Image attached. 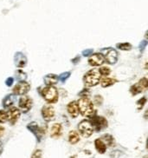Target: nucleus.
I'll return each mask as SVG.
<instances>
[{"mask_svg": "<svg viewBox=\"0 0 148 158\" xmlns=\"http://www.w3.org/2000/svg\"><path fill=\"white\" fill-rule=\"evenodd\" d=\"M44 82L48 86H53L58 82V77L54 74H50L45 77Z\"/></svg>", "mask_w": 148, "mask_h": 158, "instance_id": "16", "label": "nucleus"}, {"mask_svg": "<svg viewBox=\"0 0 148 158\" xmlns=\"http://www.w3.org/2000/svg\"><path fill=\"white\" fill-rule=\"evenodd\" d=\"M144 158H147V156H145V157H144Z\"/></svg>", "mask_w": 148, "mask_h": 158, "instance_id": "31", "label": "nucleus"}, {"mask_svg": "<svg viewBox=\"0 0 148 158\" xmlns=\"http://www.w3.org/2000/svg\"><path fill=\"white\" fill-rule=\"evenodd\" d=\"M117 47L120 49L121 51H129L132 49V45L130 44L129 43H123V44H118Z\"/></svg>", "mask_w": 148, "mask_h": 158, "instance_id": "23", "label": "nucleus"}, {"mask_svg": "<svg viewBox=\"0 0 148 158\" xmlns=\"http://www.w3.org/2000/svg\"><path fill=\"white\" fill-rule=\"evenodd\" d=\"M78 130L80 134L85 138L91 136L94 132L92 124L88 120H82V122H80V123L78 124Z\"/></svg>", "mask_w": 148, "mask_h": 158, "instance_id": "4", "label": "nucleus"}, {"mask_svg": "<svg viewBox=\"0 0 148 158\" xmlns=\"http://www.w3.org/2000/svg\"><path fill=\"white\" fill-rule=\"evenodd\" d=\"M69 141L71 144L77 143L80 141V135H79L78 132H76L74 130L70 131V134H69Z\"/></svg>", "mask_w": 148, "mask_h": 158, "instance_id": "17", "label": "nucleus"}, {"mask_svg": "<svg viewBox=\"0 0 148 158\" xmlns=\"http://www.w3.org/2000/svg\"><path fill=\"white\" fill-rule=\"evenodd\" d=\"M4 132H5V129H4V127L0 126V137H1L2 135H3Z\"/></svg>", "mask_w": 148, "mask_h": 158, "instance_id": "29", "label": "nucleus"}, {"mask_svg": "<svg viewBox=\"0 0 148 158\" xmlns=\"http://www.w3.org/2000/svg\"><path fill=\"white\" fill-rule=\"evenodd\" d=\"M98 71L101 74V76H104V77H106L111 73V70L107 67H102L98 70Z\"/></svg>", "mask_w": 148, "mask_h": 158, "instance_id": "22", "label": "nucleus"}, {"mask_svg": "<svg viewBox=\"0 0 148 158\" xmlns=\"http://www.w3.org/2000/svg\"><path fill=\"white\" fill-rule=\"evenodd\" d=\"M104 57H105V60H106L109 64H114L118 59V53L114 49H108L105 52Z\"/></svg>", "mask_w": 148, "mask_h": 158, "instance_id": "10", "label": "nucleus"}, {"mask_svg": "<svg viewBox=\"0 0 148 158\" xmlns=\"http://www.w3.org/2000/svg\"><path fill=\"white\" fill-rule=\"evenodd\" d=\"M139 84L144 89H146L147 88L148 86V82H147V79L146 78V77H144L142 78L140 81L139 82Z\"/></svg>", "mask_w": 148, "mask_h": 158, "instance_id": "25", "label": "nucleus"}, {"mask_svg": "<svg viewBox=\"0 0 148 158\" xmlns=\"http://www.w3.org/2000/svg\"><path fill=\"white\" fill-rule=\"evenodd\" d=\"M13 103V101H12V97L10 96L8 98H6L4 101V105L5 107H9V106H11Z\"/></svg>", "mask_w": 148, "mask_h": 158, "instance_id": "24", "label": "nucleus"}, {"mask_svg": "<svg viewBox=\"0 0 148 158\" xmlns=\"http://www.w3.org/2000/svg\"><path fill=\"white\" fill-rule=\"evenodd\" d=\"M27 128H28L29 130H30L33 134L36 135V137H37V139H38V141L40 142L41 136L43 135V132H42V129H40L39 126L37 125V123H31L28 124Z\"/></svg>", "mask_w": 148, "mask_h": 158, "instance_id": "12", "label": "nucleus"}, {"mask_svg": "<svg viewBox=\"0 0 148 158\" xmlns=\"http://www.w3.org/2000/svg\"><path fill=\"white\" fill-rule=\"evenodd\" d=\"M116 83V80L114 78L112 77H104V78L101 79V84H102V87H108L111 86L113 84H114Z\"/></svg>", "mask_w": 148, "mask_h": 158, "instance_id": "18", "label": "nucleus"}, {"mask_svg": "<svg viewBox=\"0 0 148 158\" xmlns=\"http://www.w3.org/2000/svg\"><path fill=\"white\" fill-rule=\"evenodd\" d=\"M62 127L60 123H55L51 127L50 136L52 138H58L62 135Z\"/></svg>", "mask_w": 148, "mask_h": 158, "instance_id": "14", "label": "nucleus"}, {"mask_svg": "<svg viewBox=\"0 0 148 158\" xmlns=\"http://www.w3.org/2000/svg\"><path fill=\"white\" fill-rule=\"evenodd\" d=\"M143 90H144V89L139 85V83H138V84H134V86H132V88H131V89H130V91L132 92L133 95H137V94L142 92Z\"/></svg>", "mask_w": 148, "mask_h": 158, "instance_id": "20", "label": "nucleus"}, {"mask_svg": "<svg viewBox=\"0 0 148 158\" xmlns=\"http://www.w3.org/2000/svg\"><path fill=\"white\" fill-rule=\"evenodd\" d=\"M146 102V98H143L141 100H139V102H137V104H138V106H139V110L143 108V106L145 105Z\"/></svg>", "mask_w": 148, "mask_h": 158, "instance_id": "27", "label": "nucleus"}, {"mask_svg": "<svg viewBox=\"0 0 148 158\" xmlns=\"http://www.w3.org/2000/svg\"><path fill=\"white\" fill-rule=\"evenodd\" d=\"M42 96L49 103H55L58 101V91L53 86H47L42 89Z\"/></svg>", "mask_w": 148, "mask_h": 158, "instance_id": "3", "label": "nucleus"}, {"mask_svg": "<svg viewBox=\"0 0 148 158\" xmlns=\"http://www.w3.org/2000/svg\"><path fill=\"white\" fill-rule=\"evenodd\" d=\"M30 89V84L26 82L22 81L15 86L14 89H13V92L16 95H24L28 92Z\"/></svg>", "mask_w": 148, "mask_h": 158, "instance_id": "8", "label": "nucleus"}, {"mask_svg": "<svg viewBox=\"0 0 148 158\" xmlns=\"http://www.w3.org/2000/svg\"><path fill=\"white\" fill-rule=\"evenodd\" d=\"M78 104L79 112L86 117H91L94 115V108L93 105V102L87 98H81L77 102Z\"/></svg>", "mask_w": 148, "mask_h": 158, "instance_id": "1", "label": "nucleus"}, {"mask_svg": "<svg viewBox=\"0 0 148 158\" xmlns=\"http://www.w3.org/2000/svg\"><path fill=\"white\" fill-rule=\"evenodd\" d=\"M105 57L101 53H94L88 58V64L91 66H101L104 64Z\"/></svg>", "mask_w": 148, "mask_h": 158, "instance_id": "7", "label": "nucleus"}, {"mask_svg": "<svg viewBox=\"0 0 148 158\" xmlns=\"http://www.w3.org/2000/svg\"><path fill=\"white\" fill-rule=\"evenodd\" d=\"M67 110H68V112L70 114V116L72 117H77L79 115V109H78V104H77V102H70L68 104V107H67Z\"/></svg>", "mask_w": 148, "mask_h": 158, "instance_id": "13", "label": "nucleus"}, {"mask_svg": "<svg viewBox=\"0 0 148 158\" xmlns=\"http://www.w3.org/2000/svg\"><path fill=\"white\" fill-rule=\"evenodd\" d=\"M90 123L92 124L94 130H96V131H101L107 127V121L103 116H93Z\"/></svg>", "mask_w": 148, "mask_h": 158, "instance_id": "5", "label": "nucleus"}, {"mask_svg": "<svg viewBox=\"0 0 148 158\" xmlns=\"http://www.w3.org/2000/svg\"><path fill=\"white\" fill-rule=\"evenodd\" d=\"M31 158H42V150L41 149H37L33 152Z\"/></svg>", "mask_w": 148, "mask_h": 158, "instance_id": "26", "label": "nucleus"}, {"mask_svg": "<svg viewBox=\"0 0 148 158\" xmlns=\"http://www.w3.org/2000/svg\"><path fill=\"white\" fill-rule=\"evenodd\" d=\"M3 152V143H2V142L0 141V155L2 154Z\"/></svg>", "mask_w": 148, "mask_h": 158, "instance_id": "30", "label": "nucleus"}, {"mask_svg": "<svg viewBox=\"0 0 148 158\" xmlns=\"http://www.w3.org/2000/svg\"><path fill=\"white\" fill-rule=\"evenodd\" d=\"M102 79V76L99 73L98 70H89L84 76V84L87 87H93L97 85Z\"/></svg>", "mask_w": 148, "mask_h": 158, "instance_id": "2", "label": "nucleus"}, {"mask_svg": "<svg viewBox=\"0 0 148 158\" xmlns=\"http://www.w3.org/2000/svg\"><path fill=\"white\" fill-rule=\"evenodd\" d=\"M7 115H8V121H10L11 124H15L21 116V112L18 109L11 107L9 111L7 112Z\"/></svg>", "mask_w": 148, "mask_h": 158, "instance_id": "9", "label": "nucleus"}, {"mask_svg": "<svg viewBox=\"0 0 148 158\" xmlns=\"http://www.w3.org/2000/svg\"><path fill=\"white\" fill-rule=\"evenodd\" d=\"M18 105L20 110L23 113H27L32 107V100H31V98H29L27 96H23L19 99Z\"/></svg>", "mask_w": 148, "mask_h": 158, "instance_id": "6", "label": "nucleus"}, {"mask_svg": "<svg viewBox=\"0 0 148 158\" xmlns=\"http://www.w3.org/2000/svg\"><path fill=\"white\" fill-rule=\"evenodd\" d=\"M7 121H8L7 112L3 110H0V123H5Z\"/></svg>", "mask_w": 148, "mask_h": 158, "instance_id": "21", "label": "nucleus"}, {"mask_svg": "<svg viewBox=\"0 0 148 158\" xmlns=\"http://www.w3.org/2000/svg\"><path fill=\"white\" fill-rule=\"evenodd\" d=\"M101 139L105 143L106 145L109 146V147H112V146H114V138L111 135H108V134L104 135Z\"/></svg>", "mask_w": 148, "mask_h": 158, "instance_id": "19", "label": "nucleus"}, {"mask_svg": "<svg viewBox=\"0 0 148 158\" xmlns=\"http://www.w3.org/2000/svg\"><path fill=\"white\" fill-rule=\"evenodd\" d=\"M42 116L46 121H50L55 116V109L51 105H46L42 107Z\"/></svg>", "mask_w": 148, "mask_h": 158, "instance_id": "11", "label": "nucleus"}, {"mask_svg": "<svg viewBox=\"0 0 148 158\" xmlns=\"http://www.w3.org/2000/svg\"><path fill=\"white\" fill-rule=\"evenodd\" d=\"M12 83H13V79L12 78H9L7 81H6V84H8V86H10V85H11L12 84Z\"/></svg>", "mask_w": 148, "mask_h": 158, "instance_id": "28", "label": "nucleus"}, {"mask_svg": "<svg viewBox=\"0 0 148 158\" xmlns=\"http://www.w3.org/2000/svg\"><path fill=\"white\" fill-rule=\"evenodd\" d=\"M94 146L95 149L100 154H104L106 150V145L102 139L98 138L94 141Z\"/></svg>", "mask_w": 148, "mask_h": 158, "instance_id": "15", "label": "nucleus"}]
</instances>
